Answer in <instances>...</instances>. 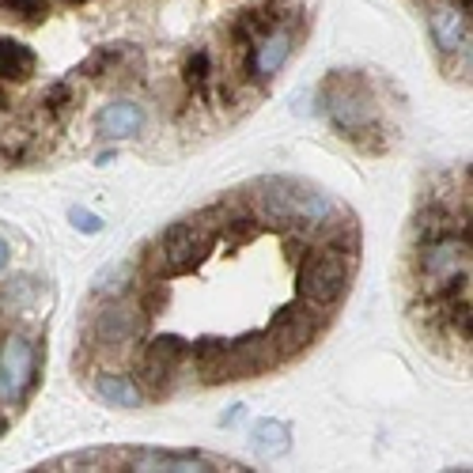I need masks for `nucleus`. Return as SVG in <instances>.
I'll use <instances>...</instances> for the list:
<instances>
[{"label": "nucleus", "instance_id": "nucleus-1", "mask_svg": "<svg viewBox=\"0 0 473 473\" xmlns=\"http://www.w3.org/2000/svg\"><path fill=\"white\" fill-rule=\"evenodd\" d=\"M319 114H326L337 137L352 140L367 155H382L386 140L379 137V99L360 73H334L319 88Z\"/></svg>", "mask_w": 473, "mask_h": 473}, {"label": "nucleus", "instance_id": "nucleus-2", "mask_svg": "<svg viewBox=\"0 0 473 473\" xmlns=\"http://www.w3.org/2000/svg\"><path fill=\"white\" fill-rule=\"evenodd\" d=\"M217 232H220V224H209V209L190 220L170 224L145 250V273L152 280H170V277L190 273V269L205 262V254L212 250V242H217Z\"/></svg>", "mask_w": 473, "mask_h": 473}, {"label": "nucleus", "instance_id": "nucleus-3", "mask_svg": "<svg viewBox=\"0 0 473 473\" xmlns=\"http://www.w3.org/2000/svg\"><path fill=\"white\" fill-rule=\"evenodd\" d=\"M356 254L341 247H314L299 257V299L319 311H334L349 296Z\"/></svg>", "mask_w": 473, "mask_h": 473}, {"label": "nucleus", "instance_id": "nucleus-4", "mask_svg": "<svg viewBox=\"0 0 473 473\" xmlns=\"http://www.w3.org/2000/svg\"><path fill=\"white\" fill-rule=\"evenodd\" d=\"M307 35V16L299 20H284L277 27H269L265 35H257L250 46H242V57H239V80L247 83H257L265 88L269 80L277 73H284V65L296 57L299 42Z\"/></svg>", "mask_w": 473, "mask_h": 473}, {"label": "nucleus", "instance_id": "nucleus-5", "mask_svg": "<svg viewBox=\"0 0 473 473\" xmlns=\"http://www.w3.org/2000/svg\"><path fill=\"white\" fill-rule=\"evenodd\" d=\"M409 250L413 273H417V296H428L458 273H469V227H451V232L424 239Z\"/></svg>", "mask_w": 473, "mask_h": 473}, {"label": "nucleus", "instance_id": "nucleus-6", "mask_svg": "<svg viewBox=\"0 0 473 473\" xmlns=\"http://www.w3.org/2000/svg\"><path fill=\"white\" fill-rule=\"evenodd\" d=\"M145 329H148V314L133 299L118 296V299H106L95 314H88V322H83V345L95 352H118L145 337Z\"/></svg>", "mask_w": 473, "mask_h": 473}, {"label": "nucleus", "instance_id": "nucleus-7", "mask_svg": "<svg viewBox=\"0 0 473 473\" xmlns=\"http://www.w3.org/2000/svg\"><path fill=\"white\" fill-rule=\"evenodd\" d=\"M38 382V349L27 334H12L0 345V406H23Z\"/></svg>", "mask_w": 473, "mask_h": 473}, {"label": "nucleus", "instance_id": "nucleus-8", "mask_svg": "<svg viewBox=\"0 0 473 473\" xmlns=\"http://www.w3.org/2000/svg\"><path fill=\"white\" fill-rule=\"evenodd\" d=\"M322 329H326V311L311 307V304H299V307L280 311L277 319L269 322L265 341L273 345V352L280 356V364H284V360H292V356L307 352L314 341L322 337Z\"/></svg>", "mask_w": 473, "mask_h": 473}, {"label": "nucleus", "instance_id": "nucleus-9", "mask_svg": "<svg viewBox=\"0 0 473 473\" xmlns=\"http://www.w3.org/2000/svg\"><path fill=\"white\" fill-rule=\"evenodd\" d=\"M428 35L443 61L469 65V0H439L428 4Z\"/></svg>", "mask_w": 473, "mask_h": 473}, {"label": "nucleus", "instance_id": "nucleus-10", "mask_svg": "<svg viewBox=\"0 0 473 473\" xmlns=\"http://www.w3.org/2000/svg\"><path fill=\"white\" fill-rule=\"evenodd\" d=\"M122 469H167V473H190V469H242L232 458L212 454H190V451H133L125 454Z\"/></svg>", "mask_w": 473, "mask_h": 473}, {"label": "nucleus", "instance_id": "nucleus-11", "mask_svg": "<svg viewBox=\"0 0 473 473\" xmlns=\"http://www.w3.org/2000/svg\"><path fill=\"white\" fill-rule=\"evenodd\" d=\"M88 386H91V394L103 401V406H114V409H140L148 401L145 386H140L133 375H122V371L99 367V371L88 375Z\"/></svg>", "mask_w": 473, "mask_h": 473}, {"label": "nucleus", "instance_id": "nucleus-12", "mask_svg": "<svg viewBox=\"0 0 473 473\" xmlns=\"http://www.w3.org/2000/svg\"><path fill=\"white\" fill-rule=\"evenodd\" d=\"M220 80V65H217V50L212 46H193L185 50L182 65H178V83L190 99H205L209 88Z\"/></svg>", "mask_w": 473, "mask_h": 473}, {"label": "nucleus", "instance_id": "nucleus-13", "mask_svg": "<svg viewBox=\"0 0 473 473\" xmlns=\"http://www.w3.org/2000/svg\"><path fill=\"white\" fill-rule=\"evenodd\" d=\"M145 122H148V114H145V106H140L137 99H118V103L99 110L95 129L106 140H125V137H137L140 129H145Z\"/></svg>", "mask_w": 473, "mask_h": 473}, {"label": "nucleus", "instance_id": "nucleus-14", "mask_svg": "<svg viewBox=\"0 0 473 473\" xmlns=\"http://www.w3.org/2000/svg\"><path fill=\"white\" fill-rule=\"evenodd\" d=\"M38 68V53L20 38H0V83H23Z\"/></svg>", "mask_w": 473, "mask_h": 473}, {"label": "nucleus", "instance_id": "nucleus-15", "mask_svg": "<svg viewBox=\"0 0 473 473\" xmlns=\"http://www.w3.org/2000/svg\"><path fill=\"white\" fill-rule=\"evenodd\" d=\"M76 106H80V91L73 88V80H53L38 95V118H46L53 125H61V122L73 118Z\"/></svg>", "mask_w": 473, "mask_h": 473}, {"label": "nucleus", "instance_id": "nucleus-16", "mask_svg": "<svg viewBox=\"0 0 473 473\" xmlns=\"http://www.w3.org/2000/svg\"><path fill=\"white\" fill-rule=\"evenodd\" d=\"M254 451L262 454V458H280L284 451H288V424H280V421H257L254 424Z\"/></svg>", "mask_w": 473, "mask_h": 473}, {"label": "nucleus", "instance_id": "nucleus-17", "mask_svg": "<svg viewBox=\"0 0 473 473\" xmlns=\"http://www.w3.org/2000/svg\"><path fill=\"white\" fill-rule=\"evenodd\" d=\"M35 299H38V280H31V277H12V280H4V288H0V307L12 314L27 311Z\"/></svg>", "mask_w": 473, "mask_h": 473}, {"label": "nucleus", "instance_id": "nucleus-18", "mask_svg": "<svg viewBox=\"0 0 473 473\" xmlns=\"http://www.w3.org/2000/svg\"><path fill=\"white\" fill-rule=\"evenodd\" d=\"M35 152H38V140L27 133V129H8L4 137H0V155H4L8 163H31L35 160Z\"/></svg>", "mask_w": 473, "mask_h": 473}, {"label": "nucleus", "instance_id": "nucleus-19", "mask_svg": "<svg viewBox=\"0 0 473 473\" xmlns=\"http://www.w3.org/2000/svg\"><path fill=\"white\" fill-rule=\"evenodd\" d=\"M50 12V0H0V16L16 20L23 27H38Z\"/></svg>", "mask_w": 473, "mask_h": 473}, {"label": "nucleus", "instance_id": "nucleus-20", "mask_svg": "<svg viewBox=\"0 0 473 473\" xmlns=\"http://www.w3.org/2000/svg\"><path fill=\"white\" fill-rule=\"evenodd\" d=\"M68 220H73V227H76V232H83V235H99V232H103V217H95V212L80 209V205H73Z\"/></svg>", "mask_w": 473, "mask_h": 473}, {"label": "nucleus", "instance_id": "nucleus-21", "mask_svg": "<svg viewBox=\"0 0 473 473\" xmlns=\"http://www.w3.org/2000/svg\"><path fill=\"white\" fill-rule=\"evenodd\" d=\"M8 262H12V250H8V242L0 239V273H4V269H8Z\"/></svg>", "mask_w": 473, "mask_h": 473}, {"label": "nucleus", "instance_id": "nucleus-22", "mask_svg": "<svg viewBox=\"0 0 473 473\" xmlns=\"http://www.w3.org/2000/svg\"><path fill=\"white\" fill-rule=\"evenodd\" d=\"M8 110H12V99H8L4 88H0V114H8Z\"/></svg>", "mask_w": 473, "mask_h": 473}, {"label": "nucleus", "instance_id": "nucleus-23", "mask_svg": "<svg viewBox=\"0 0 473 473\" xmlns=\"http://www.w3.org/2000/svg\"><path fill=\"white\" fill-rule=\"evenodd\" d=\"M65 4H88V0H65Z\"/></svg>", "mask_w": 473, "mask_h": 473}, {"label": "nucleus", "instance_id": "nucleus-24", "mask_svg": "<svg viewBox=\"0 0 473 473\" xmlns=\"http://www.w3.org/2000/svg\"><path fill=\"white\" fill-rule=\"evenodd\" d=\"M0 432H4V413H0Z\"/></svg>", "mask_w": 473, "mask_h": 473}]
</instances>
